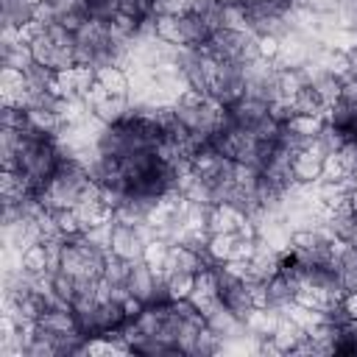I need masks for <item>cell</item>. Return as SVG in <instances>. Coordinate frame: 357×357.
Wrapping results in <instances>:
<instances>
[{"mask_svg":"<svg viewBox=\"0 0 357 357\" xmlns=\"http://www.w3.org/2000/svg\"><path fill=\"white\" fill-rule=\"evenodd\" d=\"M151 14L153 17H181V14H190V0H153L151 6Z\"/></svg>","mask_w":357,"mask_h":357,"instance_id":"cell-36","label":"cell"},{"mask_svg":"<svg viewBox=\"0 0 357 357\" xmlns=\"http://www.w3.org/2000/svg\"><path fill=\"white\" fill-rule=\"evenodd\" d=\"M220 28L248 31V11H245L243 6H237L234 0H223V8H220Z\"/></svg>","mask_w":357,"mask_h":357,"instance_id":"cell-28","label":"cell"},{"mask_svg":"<svg viewBox=\"0 0 357 357\" xmlns=\"http://www.w3.org/2000/svg\"><path fill=\"white\" fill-rule=\"evenodd\" d=\"M36 326H39L45 335H64V332L81 329L73 307H45V312H42L39 321H36Z\"/></svg>","mask_w":357,"mask_h":357,"instance_id":"cell-7","label":"cell"},{"mask_svg":"<svg viewBox=\"0 0 357 357\" xmlns=\"http://www.w3.org/2000/svg\"><path fill=\"white\" fill-rule=\"evenodd\" d=\"M220 298H223V304H226L237 318H245V315L254 310V298H251V290H248L245 279H243V282H237L231 290H226Z\"/></svg>","mask_w":357,"mask_h":357,"instance_id":"cell-20","label":"cell"},{"mask_svg":"<svg viewBox=\"0 0 357 357\" xmlns=\"http://www.w3.org/2000/svg\"><path fill=\"white\" fill-rule=\"evenodd\" d=\"M282 315H284V312L276 310V307H254V310L243 318V324H245V329H248L254 337H271V335L276 332Z\"/></svg>","mask_w":357,"mask_h":357,"instance_id":"cell-9","label":"cell"},{"mask_svg":"<svg viewBox=\"0 0 357 357\" xmlns=\"http://www.w3.org/2000/svg\"><path fill=\"white\" fill-rule=\"evenodd\" d=\"M22 268L31 271V273L47 271V248H45V243H36L28 251H22Z\"/></svg>","mask_w":357,"mask_h":357,"instance_id":"cell-35","label":"cell"},{"mask_svg":"<svg viewBox=\"0 0 357 357\" xmlns=\"http://www.w3.org/2000/svg\"><path fill=\"white\" fill-rule=\"evenodd\" d=\"M89 184H92V178H89V173L84 170L81 162H75V159H61L56 176L47 181V187H45L36 198L42 201L45 209H53V212H56V209H75Z\"/></svg>","mask_w":357,"mask_h":357,"instance_id":"cell-1","label":"cell"},{"mask_svg":"<svg viewBox=\"0 0 357 357\" xmlns=\"http://www.w3.org/2000/svg\"><path fill=\"white\" fill-rule=\"evenodd\" d=\"M50 8H53V17L59 25L70 28V31H78L84 22L92 20V8H89V0H47Z\"/></svg>","mask_w":357,"mask_h":357,"instance_id":"cell-6","label":"cell"},{"mask_svg":"<svg viewBox=\"0 0 357 357\" xmlns=\"http://www.w3.org/2000/svg\"><path fill=\"white\" fill-rule=\"evenodd\" d=\"M349 204H351V212H357V187L351 190V195H349Z\"/></svg>","mask_w":357,"mask_h":357,"instance_id":"cell-44","label":"cell"},{"mask_svg":"<svg viewBox=\"0 0 357 357\" xmlns=\"http://www.w3.org/2000/svg\"><path fill=\"white\" fill-rule=\"evenodd\" d=\"M98 81L112 92V95H128V73L126 67H103L98 70Z\"/></svg>","mask_w":357,"mask_h":357,"instance_id":"cell-24","label":"cell"},{"mask_svg":"<svg viewBox=\"0 0 357 357\" xmlns=\"http://www.w3.org/2000/svg\"><path fill=\"white\" fill-rule=\"evenodd\" d=\"M245 218H248V215H243V212L234 209L231 204H212L206 229H209L212 234H215V231H237Z\"/></svg>","mask_w":357,"mask_h":357,"instance_id":"cell-13","label":"cell"},{"mask_svg":"<svg viewBox=\"0 0 357 357\" xmlns=\"http://www.w3.org/2000/svg\"><path fill=\"white\" fill-rule=\"evenodd\" d=\"M98 81V73L89 64H73L67 70H56L53 95L59 98H84V92Z\"/></svg>","mask_w":357,"mask_h":357,"instance_id":"cell-3","label":"cell"},{"mask_svg":"<svg viewBox=\"0 0 357 357\" xmlns=\"http://www.w3.org/2000/svg\"><path fill=\"white\" fill-rule=\"evenodd\" d=\"M128 112H131V103H128L126 95H109L106 100H100L98 106H92V114L100 123H106V126H114V123L126 120Z\"/></svg>","mask_w":357,"mask_h":357,"instance_id":"cell-15","label":"cell"},{"mask_svg":"<svg viewBox=\"0 0 357 357\" xmlns=\"http://www.w3.org/2000/svg\"><path fill=\"white\" fill-rule=\"evenodd\" d=\"M167 254H170V243H167V240H162V237H153V240H148V243H145L142 262H145V265H151L156 273H162V271H165V265H167Z\"/></svg>","mask_w":357,"mask_h":357,"instance_id":"cell-23","label":"cell"},{"mask_svg":"<svg viewBox=\"0 0 357 357\" xmlns=\"http://www.w3.org/2000/svg\"><path fill=\"white\" fill-rule=\"evenodd\" d=\"M36 3L39 0H3V25L8 28H22L33 22L36 17Z\"/></svg>","mask_w":357,"mask_h":357,"instance_id":"cell-14","label":"cell"},{"mask_svg":"<svg viewBox=\"0 0 357 357\" xmlns=\"http://www.w3.org/2000/svg\"><path fill=\"white\" fill-rule=\"evenodd\" d=\"M346 176H349V170H346V165H343V159H340L337 153L324 156V173H321V181H340V178H346Z\"/></svg>","mask_w":357,"mask_h":357,"instance_id":"cell-38","label":"cell"},{"mask_svg":"<svg viewBox=\"0 0 357 357\" xmlns=\"http://www.w3.org/2000/svg\"><path fill=\"white\" fill-rule=\"evenodd\" d=\"M349 139V131H343V128H335V126H329V123H324V128L318 131V137L310 142V148H315L318 153H324V156H329V153H337L340 148H343V142Z\"/></svg>","mask_w":357,"mask_h":357,"instance_id":"cell-19","label":"cell"},{"mask_svg":"<svg viewBox=\"0 0 357 357\" xmlns=\"http://www.w3.org/2000/svg\"><path fill=\"white\" fill-rule=\"evenodd\" d=\"M145 237L139 231V226H131V223H120L114 220V229H112V254L128 259V262H139L142 259V251H145Z\"/></svg>","mask_w":357,"mask_h":357,"instance_id":"cell-4","label":"cell"},{"mask_svg":"<svg viewBox=\"0 0 357 357\" xmlns=\"http://www.w3.org/2000/svg\"><path fill=\"white\" fill-rule=\"evenodd\" d=\"M229 112H231V120H234L240 128H245V131H254V128L271 114V112H268V103L254 100V98L237 100L234 106H229Z\"/></svg>","mask_w":357,"mask_h":357,"instance_id":"cell-8","label":"cell"},{"mask_svg":"<svg viewBox=\"0 0 357 357\" xmlns=\"http://www.w3.org/2000/svg\"><path fill=\"white\" fill-rule=\"evenodd\" d=\"M340 301H343V307H346L349 318L354 321V318H357V290H349V293H346V296H343Z\"/></svg>","mask_w":357,"mask_h":357,"instance_id":"cell-43","label":"cell"},{"mask_svg":"<svg viewBox=\"0 0 357 357\" xmlns=\"http://www.w3.org/2000/svg\"><path fill=\"white\" fill-rule=\"evenodd\" d=\"M271 337H273V343L282 349V354H287V351H293V349L307 337V332H304L296 321H290L287 315H282V321H279V326H276V332H273Z\"/></svg>","mask_w":357,"mask_h":357,"instance_id":"cell-18","label":"cell"},{"mask_svg":"<svg viewBox=\"0 0 357 357\" xmlns=\"http://www.w3.org/2000/svg\"><path fill=\"white\" fill-rule=\"evenodd\" d=\"M324 117L321 114H293L290 120H287V126L296 131V134H301V137H310V139H315L318 137V131L324 128Z\"/></svg>","mask_w":357,"mask_h":357,"instance_id":"cell-32","label":"cell"},{"mask_svg":"<svg viewBox=\"0 0 357 357\" xmlns=\"http://www.w3.org/2000/svg\"><path fill=\"white\" fill-rule=\"evenodd\" d=\"M0 59H3V67H17V70H22V73L33 64L31 45H11V47H0Z\"/></svg>","mask_w":357,"mask_h":357,"instance_id":"cell-29","label":"cell"},{"mask_svg":"<svg viewBox=\"0 0 357 357\" xmlns=\"http://www.w3.org/2000/svg\"><path fill=\"white\" fill-rule=\"evenodd\" d=\"M293 106H296V114H321L326 112V103L318 98V92L312 86H304L298 95H293Z\"/></svg>","mask_w":357,"mask_h":357,"instance_id":"cell-30","label":"cell"},{"mask_svg":"<svg viewBox=\"0 0 357 357\" xmlns=\"http://www.w3.org/2000/svg\"><path fill=\"white\" fill-rule=\"evenodd\" d=\"M268 307H276V310H284L293 298H296V282H290L287 276H282V273H276V276H271L268 282Z\"/></svg>","mask_w":357,"mask_h":357,"instance_id":"cell-17","label":"cell"},{"mask_svg":"<svg viewBox=\"0 0 357 357\" xmlns=\"http://www.w3.org/2000/svg\"><path fill=\"white\" fill-rule=\"evenodd\" d=\"M324 173V153L315 148H301L293 153V176L296 181H321Z\"/></svg>","mask_w":357,"mask_h":357,"instance_id":"cell-10","label":"cell"},{"mask_svg":"<svg viewBox=\"0 0 357 357\" xmlns=\"http://www.w3.org/2000/svg\"><path fill=\"white\" fill-rule=\"evenodd\" d=\"M268 112H271V117L276 120V123H287L293 114H296V106H293V98H279V100H273V103H268Z\"/></svg>","mask_w":357,"mask_h":357,"instance_id":"cell-40","label":"cell"},{"mask_svg":"<svg viewBox=\"0 0 357 357\" xmlns=\"http://www.w3.org/2000/svg\"><path fill=\"white\" fill-rule=\"evenodd\" d=\"M279 39H282V36H273V33L259 36V56H262V59H268V61H276V53H279Z\"/></svg>","mask_w":357,"mask_h":357,"instance_id":"cell-41","label":"cell"},{"mask_svg":"<svg viewBox=\"0 0 357 357\" xmlns=\"http://www.w3.org/2000/svg\"><path fill=\"white\" fill-rule=\"evenodd\" d=\"M310 86L318 92V98H321L326 106H332L335 100H340V86H343V81H340L337 75L321 73V75H315V78H312V84H310Z\"/></svg>","mask_w":357,"mask_h":357,"instance_id":"cell-25","label":"cell"},{"mask_svg":"<svg viewBox=\"0 0 357 357\" xmlns=\"http://www.w3.org/2000/svg\"><path fill=\"white\" fill-rule=\"evenodd\" d=\"M159 279L162 273H156L151 265H145L142 259L131 265V276H128V293L134 298H139L142 304H153V296H156V287H159Z\"/></svg>","mask_w":357,"mask_h":357,"instance_id":"cell-5","label":"cell"},{"mask_svg":"<svg viewBox=\"0 0 357 357\" xmlns=\"http://www.w3.org/2000/svg\"><path fill=\"white\" fill-rule=\"evenodd\" d=\"M165 282H167V290H170V301L190 298V293L195 287V273H190V271H173V273H165Z\"/></svg>","mask_w":357,"mask_h":357,"instance_id":"cell-27","label":"cell"},{"mask_svg":"<svg viewBox=\"0 0 357 357\" xmlns=\"http://www.w3.org/2000/svg\"><path fill=\"white\" fill-rule=\"evenodd\" d=\"M324 120H326L329 126H335V128L351 131V128L357 126V109H351V106H349V103H343V100H335L332 106H326Z\"/></svg>","mask_w":357,"mask_h":357,"instance_id":"cell-21","label":"cell"},{"mask_svg":"<svg viewBox=\"0 0 357 357\" xmlns=\"http://www.w3.org/2000/svg\"><path fill=\"white\" fill-rule=\"evenodd\" d=\"M153 25H156V36L170 42V45H184L181 39V25H178V17H153Z\"/></svg>","mask_w":357,"mask_h":357,"instance_id":"cell-34","label":"cell"},{"mask_svg":"<svg viewBox=\"0 0 357 357\" xmlns=\"http://www.w3.org/2000/svg\"><path fill=\"white\" fill-rule=\"evenodd\" d=\"M28 126V112L17 106H3L0 109V128H25Z\"/></svg>","mask_w":357,"mask_h":357,"instance_id":"cell-39","label":"cell"},{"mask_svg":"<svg viewBox=\"0 0 357 357\" xmlns=\"http://www.w3.org/2000/svg\"><path fill=\"white\" fill-rule=\"evenodd\" d=\"M131 265H134V262H128V259H123V257H117V254L109 251L106 265H103V279H106L109 284H128Z\"/></svg>","mask_w":357,"mask_h":357,"instance_id":"cell-26","label":"cell"},{"mask_svg":"<svg viewBox=\"0 0 357 357\" xmlns=\"http://www.w3.org/2000/svg\"><path fill=\"white\" fill-rule=\"evenodd\" d=\"M178 25H181V39H184V45L201 47V45H206L209 36H212V28H209L198 14H181V17H178Z\"/></svg>","mask_w":357,"mask_h":357,"instance_id":"cell-16","label":"cell"},{"mask_svg":"<svg viewBox=\"0 0 357 357\" xmlns=\"http://www.w3.org/2000/svg\"><path fill=\"white\" fill-rule=\"evenodd\" d=\"M212 98H218L223 106H234L245 98V67L243 61H218Z\"/></svg>","mask_w":357,"mask_h":357,"instance_id":"cell-2","label":"cell"},{"mask_svg":"<svg viewBox=\"0 0 357 357\" xmlns=\"http://www.w3.org/2000/svg\"><path fill=\"white\" fill-rule=\"evenodd\" d=\"M237 231H215L209 237V254L215 262H226L234 257V248H237Z\"/></svg>","mask_w":357,"mask_h":357,"instance_id":"cell-22","label":"cell"},{"mask_svg":"<svg viewBox=\"0 0 357 357\" xmlns=\"http://www.w3.org/2000/svg\"><path fill=\"white\" fill-rule=\"evenodd\" d=\"M201 268H206V265H204V259H201V254H198V251L187 248L184 243H173V245H170L167 265H165L162 276H165V273H173V271H190V273H198Z\"/></svg>","mask_w":357,"mask_h":357,"instance_id":"cell-11","label":"cell"},{"mask_svg":"<svg viewBox=\"0 0 357 357\" xmlns=\"http://www.w3.org/2000/svg\"><path fill=\"white\" fill-rule=\"evenodd\" d=\"M340 100L349 103L351 109H357V75H349L340 86Z\"/></svg>","mask_w":357,"mask_h":357,"instance_id":"cell-42","label":"cell"},{"mask_svg":"<svg viewBox=\"0 0 357 357\" xmlns=\"http://www.w3.org/2000/svg\"><path fill=\"white\" fill-rule=\"evenodd\" d=\"M220 335H215L209 326H204L201 332H198V337H195V343H192V357H209V354H218L220 351Z\"/></svg>","mask_w":357,"mask_h":357,"instance_id":"cell-33","label":"cell"},{"mask_svg":"<svg viewBox=\"0 0 357 357\" xmlns=\"http://www.w3.org/2000/svg\"><path fill=\"white\" fill-rule=\"evenodd\" d=\"M293 6H298L310 14H318V17H332V14H337L340 0H293Z\"/></svg>","mask_w":357,"mask_h":357,"instance_id":"cell-37","label":"cell"},{"mask_svg":"<svg viewBox=\"0 0 357 357\" xmlns=\"http://www.w3.org/2000/svg\"><path fill=\"white\" fill-rule=\"evenodd\" d=\"M279 86H282V95H284V98H293V95H298V92H301L304 86H310V84H307L304 70L279 67Z\"/></svg>","mask_w":357,"mask_h":357,"instance_id":"cell-31","label":"cell"},{"mask_svg":"<svg viewBox=\"0 0 357 357\" xmlns=\"http://www.w3.org/2000/svg\"><path fill=\"white\" fill-rule=\"evenodd\" d=\"M206 326L215 332V335H220V337H231V335H237V332H243L245 329V324H243V318H237L223 301L206 315Z\"/></svg>","mask_w":357,"mask_h":357,"instance_id":"cell-12","label":"cell"}]
</instances>
